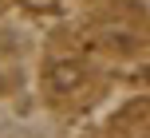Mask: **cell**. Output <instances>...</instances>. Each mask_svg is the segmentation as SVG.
<instances>
[{
  "label": "cell",
  "mask_w": 150,
  "mask_h": 138,
  "mask_svg": "<svg viewBox=\"0 0 150 138\" xmlns=\"http://www.w3.org/2000/svg\"><path fill=\"white\" fill-rule=\"evenodd\" d=\"M55 87H59V91H67V87H75L79 83V71L75 67H67V63H59V67H55V79H52Z\"/></svg>",
  "instance_id": "1"
}]
</instances>
